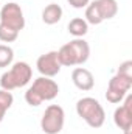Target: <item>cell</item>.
Returning <instances> with one entry per match:
<instances>
[{"instance_id":"30bf717a","label":"cell","mask_w":132,"mask_h":134,"mask_svg":"<svg viewBox=\"0 0 132 134\" xmlns=\"http://www.w3.org/2000/svg\"><path fill=\"white\" fill-rule=\"evenodd\" d=\"M71 81H73V84L79 91H84V92L92 91L93 86H95V78H93L92 72L87 70V69H84V67L73 69V72H71Z\"/></svg>"},{"instance_id":"9c48e42d","label":"cell","mask_w":132,"mask_h":134,"mask_svg":"<svg viewBox=\"0 0 132 134\" xmlns=\"http://www.w3.org/2000/svg\"><path fill=\"white\" fill-rule=\"evenodd\" d=\"M36 67L42 76H47V78L56 76L62 67L58 59V52H48L45 55H40L36 61Z\"/></svg>"},{"instance_id":"ac0fdd59","label":"cell","mask_w":132,"mask_h":134,"mask_svg":"<svg viewBox=\"0 0 132 134\" xmlns=\"http://www.w3.org/2000/svg\"><path fill=\"white\" fill-rule=\"evenodd\" d=\"M73 8H76V9H81V8H86L89 3H90V0H67Z\"/></svg>"},{"instance_id":"277c9868","label":"cell","mask_w":132,"mask_h":134,"mask_svg":"<svg viewBox=\"0 0 132 134\" xmlns=\"http://www.w3.org/2000/svg\"><path fill=\"white\" fill-rule=\"evenodd\" d=\"M33 76V69L25 61H17L14 63L8 72H5L0 76V87L5 91H13L17 87H23L31 81Z\"/></svg>"},{"instance_id":"4fadbf2b","label":"cell","mask_w":132,"mask_h":134,"mask_svg":"<svg viewBox=\"0 0 132 134\" xmlns=\"http://www.w3.org/2000/svg\"><path fill=\"white\" fill-rule=\"evenodd\" d=\"M67 28H68V33L71 34V36L82 37V36H86L87 31H89V24L82 17H75V19H71L68 22Z\"/></svg>"},{"instance_id":"8992f818","label":"cell","mask_w":132,"mask_h":134,"mask_svg":"<svg viewBox=\"0 0 132 134\" xmlns=\"http://www.w3.org/2000/svg\"><path fill=\"white\" fill-rule=\"evenodd\" d=\"M132 87V80L126 78L120 73H115L107 84V91H106V100L112 104L121 103L124 100V97L128 95V92Z\"/></svg>"},{"instance_id":"e0dca14e","label":"cell","mask_w":132,"mask_h":134,"mask_svg":"<svg viewBox=\"0 0 132 134\" xmlns=\"http://www.w3.org/2000/svg\"><path fill=\"white\" fill-rule=\"evenodd\" d=\"M117 73H120V75H123V76L132 80V61H124V63H121L120 67H118V70H117Z\"/></svg>"},{"instance_id":"5b68a950","label":"cell","mask_w":132,"mask_h":134,"mask_svg":"<svg viewBox=\"0 0 132 134\" xmlns=\"http://www.w3.org/2000/svg\"><path fill=\"white\" fill-rule=\"evenodd\" d=\"M65 123V112L59 104H50L42 114L40 130L45 134H59Z\"/></svg>"},{"instance_id":"7a4b0ae2","label":"cell","mask_w":132,"mask_h":134,"mask_svg":"<svg viewBox=\"0 0 132 134\" xmlns=\"http://www.w3.org/2000/svg\"><path fill=\"white\" fill-rule=\"evenodd\" d=\"M59 94V86L55 80L47 76H39L33 81V84L25 92V101L30 106H39L44 101L55 100Z\"/></svg>"},{"instance_id":"3957f363","label":"cell","mask_w":132,"mask_h":134,"mask_svg":"<svg viewBox=\"0 0 132 134\" xmlns=\"http://www.w3.org/2000/svg\"><path fill=\"white\" fill-rule=\"evenodd\" d=\"M76 114L93 130L101 128L106 122V112L97 98L93 97H84L79 98L76 103Z\"/></svg>"},{"instance_id":"52a82bcc","label":"cell","mask_w":132,"mask_h":134,"mask_svg":"<svg viewBox=\"0 0 132 134\" xmlns=\"http://www.w3.org/2000/svg\"><path fill=\"white\" fill-rule=\"evenodd\" d=\"M0 24L20 33L25 28V17L20 5H17L16 2H9L3 5L0 8Z\"/></svg>"},{"instance_id":"ba28073f","label":"cell","mask_w":132,"mask_h":134,"mask_svg":"<svg viewBox=\"0 0 132 134\" xmlns=\"http://www.w3.org/2000/svg\"><path fill=\"white\" fill-rule=\"evenodd\" d=\"M113 123L124 134H131L132 130V95L124 97V103L118 106L113 112Z\"/></svg>"},{"instance_id":"8fae6325","label":"cell","mask_w":132,"mask_h":134,"mask_svg":"<svg viewBox=\"0 0 132 134\" xmlns=\"http://www.w3.org/2000/svg\"><path fill=\"white\" fill-rule=\"evenodd\" d=\"M93 3H95V6L98 9L103 22L115 17L117 13H118V3H117V0H95Z\"/></svg>"},{"instance_id":"2e32d148","label":"cell","mask_w":132,"mask_h":134,"mask_svg":"<svg viewBox=\"0 0 132 134\" xmlns=\"http://www.w3.org/2000/svg\"><path fill=\"white\" fill-rule=\"evenodd\" d=\"M17 37H19V31L13 30V28L6 27L3 24H0V41L2 42H8L9 44V42H14Z\"/></svg>"},{"instance_id":"7c38bea8","label":"cell","mask_w":132,"mask_h":134,"mask_svg":"<svg viewBox=\"0 0 132 134\" xmlns=\"http://www.w3.org/2000/svg\"><path fill=\"white\" fill-rule=\"evenodd\" d=\"M62 19V8L58 3H50L42 11V22L47 25H55Z\"/></svg>"},{"instance_id":"9a60e30c","label":"cell","mask_w":132,"mask_h":134,"mask_svg":"<svg viewBox=\"0 0 132 134\" xmlns=\"http://www.w3.org/2000/svg\"><path fill=\"white\" fill-rule=\"evenodd\" d=\"M13 59H14V50L6 44H0V67L11 66Z\"/></svg>"},{"instance_id":"6da1fadb","label":"cell","mask_w":132,"mask_h":134,"mask_svg":"<svg viewBox=\"0 0 132 134\" xmlns=\"http://www.w3.org/2000/svg\"><path fill=\"white\" fill-rule=\"evenodd\" d=\"M90 56V45L82 37H76L70 42L64 44L58 52V59L61 66H82L87 63Z\"/></svg>"},{"instance_id":"5bb4252c","label":"cell","mask_w":132,"mask_h":134,"mask_svg":"<svg viewBox=\"0 0 132 134\" xmlns=\"http://www.w3.org/2000/svg\"><path fill=\"white\" fill-rule=\"evenodd\" d=\"M14 103V97L9 91H5V89H0V122H3L5 119V114L6 111L13 106Z\"/></svg>"}]
</instances>
